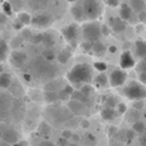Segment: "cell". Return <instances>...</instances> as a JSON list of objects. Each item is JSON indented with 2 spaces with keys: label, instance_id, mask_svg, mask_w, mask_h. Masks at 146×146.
<instances>
[{
  "label": "cell",
  "instance_id": "cell-1",
  "mask_svg": "<svg viewBox=\"0 0 146 146\" xmlns=\"http://www.w3.org/2000/svg\"><path fill=\"white\" fill-rule=\"evenodd\" d=\"M28 73H32L38 78H53L56 74V68L54 64L50 63V60H46L45 58L40 56L31 62Z\"/></svg>",
  "mask_w": 146,
  "mask_h": 146
},
{
  "label": "cell",
  "instance_id": "cell-2",
  "mask_svg": "<svg viewBox=\"0 0 146 146\" xmlns=\"http://www.w3.org/2000/svg\"><path fill=\"white\" fill-rule=\"evenodd\" d=\"M92 78V69L88 64L80 63L76 64L74 67L67 73V80L72 85H78V83H87Z\"/></svg>",
  "mask_w": 146,
  "mask_h": 146
},
{
  "label": "cell",
  "instance_id": "cell-3",
  "mask_svg": "<svg viewBox=\"0 0 146 146\" xmlns=\"http://www.w3.org/2000/svg\"><path fill=\"white\" fill-rule=\"evenodd\" d=\"M123 94L128 99L136 101V100H144L146 98V86L142 82L137 81H129L123 88Z\"/></svg>",
  "mask_w": 146,
  "mask_h": 146
},
{
  "label": "cell",
  "instance_id": "cell-4",
  "mask_svg": "<svg viewBox=\"0 0 146 146\" xmlns=\"http://www.w3.org/2000/svg\"><path fill=\"white\" fill-rule=\"evenodd\" d=\"M81 32H82V37L86 41H91V42L98 41L100 38V36H103L101 35V25L98 23L96 21L83 23Z\"/></svg>",
  "mask_w": 146,
  "mask_h": 146
},
{
  "label": "cell",
  "instance_id": "cell-5",
  "mask_svg": "<svg viewBox=\"0 0 146 146\" xmlns=\"http://www.w3.org/2000/svg\"><path fill=\"white\" fill-rule=\"evenodd\" d=\"M82 7L86 15V19L95 21L103 13V5H101L100 0H83Z\"/></svg>",
  "mask_w": 146,
  "mask_h": 146
},
{
  "label": "cell",
  "instance_id": "cell-6",
  "mask_svg": "<svg viewBox=\"0 0 146 146\" xmlns=\"http://www.w3.org/2000/svg\"><path fill=\"white\" fill-rule=\"evenodd\" d=\"M80 32H81V30H80V27H78V25H76V23H71V25H68L67 27H64L63 31H62L66 41L72 46V48H76V46H77Z\"/></svg>",
  "mask_w": 146,
  "mask_h": 146
},
{
  "label": "cell",
  "instance_id": "cell-7",
  "mask_svg": "<svg viewBox=\"0 0 146 146\" xmlns=\"http://www.w3.org/2000/svg\"><path fill=\"white\" fill-rule=\"evenodd\" d=\"M126 81H127V73L123 68L114 69V71L110 73V76H109V83H110V86H113V87H118V86L124 85Z\"/></svg>",
  "mask_w": 146,
  "mask_h": 146
},
{
  "label": "cell",
  "instance_id": "cell-8",
  "mask_svg": "<svg viewBox=\"0 0 146 146\" xmlns=\"http://www.w3.org/2000/svg\"><path fill=\"white\" fill-rule=\"evenodd\" d=\"M32 23L35 27H40V28H45L53 23V17L48 13H40V14L32 17Z\"/></svg>",
  "mask_w": 146,
  "mask_h": 146
},
{
  "label": "cell",
  "instance_id": "cell-9",
  "mask_svg": "<svg viewBox=\"0 0 146 146\" xmlns=\"http://www.w3.org/2000/svg\"><path fill=\"white\" fill-rule=\"evenodd\" d=\"M28 58L25 53L22 51H13L10 55V63L15 67V68H22L26 63H27Z\"/></svg>",
  "mask_w": 146,
  "mask_h": 146
},
{
  "label": "cell",
  "instance_id": "cell-10",
  "mask_svg": "<svg viewBox=\"0 0 146 146\" xmlns=\"http://www.w3.org/2000/svg\"><path fill=\"white\" fill-rule=\"evenodd\" d=\"M135 64H136L135 58L132 56V54L129 53V51H124V53L121 55V59H119V66H121L123 69L133 68Z\"/></svg>",
  "mask_w": 146,
  "mask_h": 146
},
{
  "label": "cell",
  "instance_id": "cell-11",
  "mask_svg": "<svg viewBox=\"0 0 146 146\" xmlns=\"http://www.w3.org/2000/svg\"><path fill=\"white\" fill-rule=\"evenodd\" d=\"M68 109L76 115H82L86 113V104L78 100H72L68 103Z\"/></svg>",
  "mask_w": 146,
  "mask_h": 146
},
{
  "label": "cell",
  "instance_id": "cell-12",
  "mask_svg": "<svg viewBox=\"0 0 146 146\" xmlns=\"http://www.w3.org/2000/svg\"><path fill=\"white\" fill-rule=\"evenodd\" d=\"M109 25L114 32H122L126 28V21L122 19L121 17H113L109 21Z\"/></svg>",
  "mask_w": 146,
  "mask_h": 146
},
{
  "label": "cell",
  "instance_id": "cell-13",
  "mask_svg": "<svg viewBox=\"0 0 146 146\" xmlns=\"http://www.w3.org/2000/svg\"><path fill=\"white\" fill-rule=\"evenodd\" d=\"M1 140H4L7 144L14 145L15 142H18V140H19V135H18V132L14 131V129H9V131H5L4 133H3Z\"/></svg>",
  "mask_w": 146,
  "mask_h": 146
},
{
  "label": "cell",
  "instance_id": "cell-14",
  "mask_svg": "<svg viewBox=\"0 0 146 146\" xmlns=\"http://www.w3.org/2000/svg\"><path fill=\"white\" fill-rule=\"evenodd\" d=\"M71 13L73 15L76 21H83L86 19V15H85V12H83V7L80 4H76L71 8Z\"/></svg>",
  "mask_w": 146,
  "mask_h": 146
},
{
  "label": "cell",
  "instance_id": "cell-15",
  "mask_svg": "<svg viewBox=\"0 0 146 146\" xmlns=\"http://www.w3.org/2000/svg\"><path fill=\"white\" fill-rule=\"evenodd\" d=\"M117 113L118 111L115 110L114 108H111V106H104L103 109H101V118L104 119V121H111V119L115 118Z\"/></svg>",
  "mask_w": 146,
  "mask_h": 146
},
{
  "label": "cell",
  "instance_id": "cell-16",
  "mask_svg": "<svg viewBox=\"0 0 146 146\" xmlns=\"http://www.w3.org/2000/svg\"><path fill=\"white\" fill-rule=\"evenodd\" d=\"M135 51H136V56L144 59L146 56V41L145 40H139L135 44Z\"/></svg>",
  "mask_w": 146,
  "mask_h": 146
},
{
  "label": "cell",
  "instance_id": "cell-17",
  "mask_svg": "<svg viewBox=\"0 0 146 146\" xmlns=\"http://www.w3.org/2000/svg\"><path fill=\"white\" fill-rule=\"evenodd\" d=\"M132 13H133V9L131 8V5H127V4H122L121 10H119V17L124 21H128L131 19L132 17Z\"/></svg>",
  "mask_w": 146,
  "mask_h": 146
},
{
  "label": "cell",
  "instance_id": "cell-18",
  "mask_svg": "<svg viewBox=\"0 0 146 146\" xmlns=\"http://www.w3.org/2000/svg\"><path fill=\"white\" fill-rule=\"evenodd\" d=\"M108 82H109V78L106 77V74L104 72H100V74H99L98 77L95 78V81H94L96 87H105V86L108 85Z\"/></svg>",
  "mask_w": 146,
  "mask_h": 146
},
{
  "label": "cell",
  "instance_id": "cell-19",
  "mask_svg": "<svg viewBox=\"0 0 146 146\" xmlns=\"http://www.w3.org/2000/svg\"><path fill=\"white\" fill-rule=\"evenodd\" d=\"M92 51L96 55H103L106 51V46L98 40V41H95V42H92Z\"/></svg>",
  "mask_w": 146,
  "mask_h": 146
},
{
  "label": "cell",
  "instance_id": "cell-20",
  "mask_svg": "<svg viewBox=\"0 0 146 146\" xmlns=\"http://www.w3.org/2000/svg\"><path fill=\"white\" fill-rule=\"evenodd\" d=\"M10 82H12V78H10L9 73H5V72L0 73V87H3V88L9 87Z\"/></svg>",
  "mask_w": 146,
  "mask_h": 146
},
{
  "label": "cell",
  "instance_id": "cell-21",
  "mask_svg": "<svg viewBox=\"0 0 146 146\" xmlns=\"http://www.w3.org/2000/svg\"><path fill=\"white\" fill-rule=\"evenodd\" d=\"M131 8L133 9V12L140 13L145 9V1L144 0H131Z\"/></svg>",
  "mask_w": 146,
  "mask_h": 146
},
{
  "label": "cell",
  "instance_id": "cell-22",
  "mask_svg": "<svg viewBox=\"0 0 146 146\" xmlns=\"http://www.w3.org/2000/svg\"><path fill=\"white\" fill-rule=\"evenodd\" d=\"M18 21H19L21 23H23L25 26H27L32 22V17H31V14L27 12H19L18 13Z\"/></svg>",
  "mask_w": 146,
  "mask_h": 146
},
{
  "label": "cell",
  "instance_id": "cell-23",
  "mask_svg": "<svg viewBox=\"0 0 146 146\" xmlns=\"http://www.w3.org/2000/svg\"><path fill=\"white\" fill-rule=\"evenodd\" d=\"M71 55H72V53H71V50H69V49H63V50L59 53V55H58V60L62 64H66L67 62L69 60Z\"/></svg>",
  "mask_w": 146,
  "mask_h": 146
},
{
  "label": "cell",
  "instance_id": "cell-24",
  "mask_svg": "<svg viewBox=\"0 0 146 146\" xmlns=\"http://www.w3.org/2000/svg\"><path fill=\"white\" fill-rule=\"evenodd\" d=\"M71 98L73 99V100L82 101V103H85V104H87V101H88V98H87V96H86L81 90H80V91H73L72 95H71Z\"/></svg>",
  "mask_w": 146,
  "mask_h": 146
},
{
  "label": "cell",
  "instance_id": "cell-25",
  "mask_svg": "<svg viewBox=\"0 0 146 146\" xmlns=\"http://www.w3.org/2000/svg\"><path fill=\"white\" fill-rule=\"evenodd\" d=\"M132 129H133L136 133H144V132H146V126H145V123L144 122H141V121H137V122H135L133 123V127H132Z\"/></svg>",
  "mask_w": 146,
  "mask_h": 146
},
{
  "label": "cell",
  "instance_id": "cell-26",
  "mask_svg": "<svg viewBox=\"0 0 146 146\" xmlns=\"http://www.w3.org/2000/svg\"><path fill=\"white\" fill-rule=\"evenodd\" d=\"M44 96H45V100L48 101V103H55V101L59 100V95L55 94L54 91H46Z\"/></svg>",
  "mask_w": 146,
  "mask_h": 146
},
{
  "label": "cell",
  "instance_id": "cell-27",
  "mask_svg": "<svg viewBox=\"0 0 146 146\" xmlns=\"http://www.w3.org/2000/svg\"><path fill=\"white\" fill-rule=\"evenodd\" d=\"M7 54H8V44L4 40H0V62L4 60Z\"/></svg>",
  "mask_w": 146,
  "mask_h": 146
},
{
  "label": "cell",
  "instance_id": "cell-28",
  "mask_svg": "<svg viewBox=\"0 0 146 146\" xmlns=\"http://www.w3.org/2000/svg\"><path fill=\"white\" fill-rule=\"evenodd\" d=\"M42 44L46 46V48H50V46H53L54 44H55V40H54V37L50 35V33H45L42 37Z\"/></svg>",
  "mask_w": 146,
  "mask_h": 146
},
{
  "label": "cell",
  "instance_id": "cell-29",
  "mask_svg": "<svg viewBox=\"0 0 146 146\" xmlns=\"http://www.w3.org/2000/svg\"><path fill=\"white\" fill-rule=\"evenodd\" d=\"M41 56H42V58H45L46 60H50V62L55 59V54H54V51L50 50V48H46L45 50L41 53Z\"/></svg>",
  "mask_w": 146,
  "mask_h": 146
},
{
  "label": "cell",
  "instance_id": "cell-30",
  "mask_svg": "<svg viewBox=\"0 0 146 146\" xmlns=\"http://www.w3.org/2000/svg\"><path fill=\"white\" fill-rule=\"evenodd\" d=\"M42 37H44L42 33H35V35L32 33V36H31L30 41H31L32 44H35V45H37V44L42 42Z\"/></svg>",
  "mask_w": 146,
  "mask_h": 146
},
{
  "label": "cell",
  "instance_id": "cell-31",
  "mask_svg": "<svg viewBox=\"0 0 146 146\" xmlns=\"http://www.w3.org/2000/svg\"><path fill=\"white\" fill-rule=\"evenodd\" d=\"M3 12H4L7 15H12V13H13L12 3H9V1L3 3Z\"/></svg>",
  "mask_w": 146,
  "mask_h": 146
},
{
  "label": "cell",
  "instance_id": "cell-32",
  "mask_svg": "<svg viewBox=\"0 0 146 146\" xmlns=\"http://www.w3.org/2000/svg\"><path fill=\"white\" fill-rule=\"evenodd\" d=\"M38 129H40L41 133H45V135L50 133V131H51L50 126H49L46 122H42V123H40V126H38Z\"/></svg>",
  "mask_w": 146,
  "mask_h": 146
},
{
  "label": "cell",
  "instance_id": "cell-33",
  "mask_svg": "<svg viewBox=\"0 0 146 146\" xmlns=\"http://www.w3.org/2000/svg\"><path fill=\"white\" fill-rule=\"evenodd\" d=\"M94 67H95V69H98L99 72H105L106 71V63H104V62H95L94 63Z\"/></svg>",
  "mask_w": 146,
  "mask_h": 146
},
{
  "label": "cell",
  "instance_id": "cell-34",
  "mask_svg": "<svg viewBox=\"0 0 146 146\" xmlns=\"http://www.w3.org/2000/svg\"><path fill=\"white\" fill-rule=\"evenodd\" d=\"M81 46H82L83 51H92V42L91 41H83L82 44H81Z\"/></svg>",
  "mask_w": 146,
  "mask_h": 146
},
{
  "label": "cell",
  "instance_id": "cell-35",
  "mask_svg": "<svg viewBox=\"0 0 146 146\" xmlns=\"http://www.w3.org/2000/svg\"><path fill=\"white\" fill-rule=\"evenodd\" d=\"M59 100H68L69 98H71V95L69 94H67V91L64 90V88H62L60 91H59Z\"/></svg>",
  "mask_w": 146,
  "mask_h": 146
},
{
  "label": "cell",
  "instance_id": "cell-36",
  "mask_svg": "<svg viewBox=\"0 0 146 146\" xmlns=\"http://www.w3.org/2000/svg\"><path fill=\"white\" fill-rule=\"evenodd\" d=\"M117 104H118V103L114 100V98H106L105 99V106H111V108H115Z\"/></svg>",
  "mask_w": 146,
  "mask_h": 146
},
{
  "label": "cell",
  "instance_id": "cell-37",
  "mask_svg": "<svg viewBox=\"0 0 146 146\" xmlns=\"http://www.w3.org/2000/svg\"><path fill=\"white\" fill-rule=\"evenodd\" d=\"M117 111H118V113H121V114L127 113V106H126V104H123V103L117 104Z\"/></svg>",
  "mask_w": 146,
  "mask_h": 146
},
{
  "label": "cell",
  "instance_id": "cell-38",
  "mask_svg": "<svg viewBox=\"0 0 146 146\" xmlns=\"http://www.w3.org/2000/svg\"><path fill=\"white\" fill-rule=\"evenodd\" d=\"M81 91H82V92L88 98V96H90V94L92 92V87H91L90 85H85L83 87H81Z\"/></svg>",
  "mask_w": 146,
  "mask_h": 146
},
{
  "label": "cell",
  "instance_id": "cell-39",
  "mask_svg": "<svg viewBox=\"0 0 146 146\" xmlns=\"http://www.w3.org/2000/svg\"><path fill=\"white\" fill-rule=\"evenodd\" d=\"M7 22H8V15L5 14L4 12H1V13H0V26L5 25Z\"/></svg>",
  "mask_w": 146,
  "mask_h": 146
},
{
  "label": "cell",
  "instance_id": "cell-40",
  "mask_svg": "<svg viewBox=\"0 0 146 146\" xmlns=\"http://www.w3.org/2000/svg\"><path fill=\"white\" fill-rule=\"evenodd\" d=\"M137 68H139L140 73H141V72H146V62L144 60V59H141V62H140V64L137 66Z\"/></svg>",
  "mask_w": 146,
  "mask_h": 146
},
{
  "label": "cell",
  "instance_id": "cell-41",
  "mask_svg": "<svg viewBox=\"0 0 146 146\" xmlns=\"http://www.w3.org/2000/svg\"><path fill=\"white\" fill-rule=\"evenodd\" d=\"M105 3L109 5V7H113V8L118 7V4H119L118 0H105Z\"/></svg>",
  "mask_w": 146,
  "mask_h": 146
},
{
  "label": "cell",
  "instance_id": "cell-42",
  "mask_svg": "<svg viewBox=\"0 0 146 146\" xmlns=\"http://www.w3.org/2000/svg\"><path fill=\"white\" fill-rule=\"evenodd\" d=\"M37 146H56V145L54 144V142H51V141H48V140H45V141H41Z\"/></svg>",
  "mask_w": 146,
  "mask_h": 146
},
{
  "label": "cell",
  "instance_id": "cell-43",
  "mask_svg": "<svg viewBox=\"0 0 146 146\" xmlns=\"http://www.w3.org/2000/svg\"><path fill=\"white\" fill-rule=\"evenodd\" d=\"M133 106L136 109H142V106H144V100H136Z\"/></svg>",
  "mask_w": 146,
  "mask_h": 146
},
{
  "label": "cell",
  "instance_id": "cell-44",
  "mask_svg": "<svg viewBox=\"0 0 146 146\" xmlns=\"http://www.w3.org/2000/svg\"><path fill=\"white\" fill-rule=\"evenodd\" d=\"M139 77H140V78H139L140 82H142V83H144V85L146 86V72H141Z\"/></svg>",
  "mask_w": 146,
  "mask_h": 146
},
{
  "label": "cell",
  "instance_id": "cell-45",
  "mask_svg": "<svg viewBox=\"0 0 146 146\" xmlns=\"http://www.w3.org/2000/svg\"><path fill=\"white\" fill-rule=\"evenodd\" d=\"M62 135H63V137H64V139H67V140L71 139V137H72V132H71V131H68V129L63 131V133H62Z\"/></svg>",
  "mask_w": 146,
  "mask_h": 146
},
{
  "label": "cell",
  "instance_id": "cell-46",
  "mask_svg": "<svg viewBox=\"0 0 146 146\" xmlns=\"http://www.w3.org/2000/svg\"><path fill=\"white\" fill-rule=\"evenodd\" d=\"M137 14H139V19L141 21V22H144V21L146 19V12H144V10L140 12V13H137Z\"/></svg>",
  "mask_w": 146,
  "mask_h": 146
},
{
  "label": "cell",
  "instance_id": "cell-47",
  "mask_svg": "<svg viewBox=\"0 0 146 146\" xmlns=\"http://www.w3.org/2000/svg\"><path fill=\"white\" fill-rule=\"evenodd\" d=\"M101 35H104V36L109 35V28L106 26H101Z\"/></svg>",
  "mask_w": 146,
  "mask_h": 146
},
{
  "label": "cell",
  "instance_id": "cell-48",
  "mask_svg": "<svg viewBox=\"0 0 146 146\" xmlns=\"http://www.w3.org/2000/svg\"><path fill=\"white\" fill-rule=\"evenodd\" d=\"M140 142H141V145H142V146H146V133H145V132L142 133L141 139H140Z\"/></svg>",
  "mask_w": 146,
  "mask_h": 146
},
{
  "label": "cell",
  "instance_id": "cell-49",
  "mask_svg": "<svg viewBox=\"0 0 146 146\" xmlns=\"http://www.w3.org/2000/svg\"><path fill=\"white\" fill-rule=\"evenodd\" d=\"M66 144H67V139H64V137L59 139V141H58V146H64Z\"/></svg>",
  "mask_w": 146,
  "mask_h": 146
},
{
  "label": "cell",
  "instance_id": "cell-50",
  "mask_svg": "<svg viewBox=\"0 0 146 146\" xmlns=\"http://www.w3.org/2000/svg\"><path fill=\"white\" fill-rule=\"evenodd\" d=\"M23 26H25V25H23V23H21L19 21H18V22H15V23H14V28H15V30H21V28H22Z\"/></svg>",
  "mask_w": 146,
  "mask_h": 146
},
{
  "label": "cell",
  "instance_id": "cell-51",
  "mask_svg": "<svg viewBox=\"0 0 146 146\" xmlns=\"http://www.w3.org/2000/svg\"><path fill=\"white\" fill-rule=\"evenodd\" d=\"M64 90H66V91H67V94H69V95H72V92L74 91V90H73L72 86H66V87H64Z\"/></svg>",
  "mask_w": 146,
  "mask_h": 146
},
{
  "label": "cell",
  "instance_id": "cell-52",
  "mask_svg": "<svg viewBox=\"0 0 146 146\" xmlns=\"http://www.w3.org/2000/svg\"><path fill=\"white\" fill-rule=\"evenodd\" d=\"M23 36H25V38H28V40H30L31 36H32V33L28 32V31H25V32H23Z\"/></svg>",
  "mask_w": 146,
  "mask_h": 146
},
{
  "label": "cell",
  "instance_id": "cell-53",
  "mask_svg": "<svg viewBox=\"0 0 146 146\" xmlns=\"http://www.w3.org/2000/svg\"><path fill=\"white\" fill-rule=\"evenodd\" d=\"M71 139H72V142H77L78 140H80V137H78L77 135H72V137H71Z\"/></svg>",
  "mask_w": 146,
  "mask_h": 146
},
{
  "label": "cell",
  "instance_id": "cell-54",
  "mask_svg": "<svg viewBox=\"0 0 146 146\" xmlns=\"http://www.w3.org/2000/svg\"><path fill=\"white\" fill-rule=\"evenodd\" d=\"M32 1H37V4L40 5V4H42V3H48V1H50V0H32Z\"/></svg>",
  "mask_w": 146,
  "mask_h": 146
},
{
  "label": "cell",
  "instance_id": "cell-55",
  "mask_svg": "<svg viewBox=\"0 0 146 146\" xmlns=\"http://www.w3.org/2000/svg\"><path fill=\"white\" fill-rule=\"evenodd\" d=\"M81 124H82L83 128H87V127H88V122L87 121H82V123H81Z\"/></svg>",
  "mask_w": 146,
  "mask_h": 146
},
{
  "label": "cell",
  "instance_id": "cell-56",
  "mask_svg": "<svg viewBox=\"0 0 146 146\" xmlns=\"http://www.w3.org/2000/svg\"><path fill=\"white\" fill-rule=\"evenodd\" d=\"M108 50L110 51V53H115V51H117V48H115V46H110Z\"/></svg>",
  "mask_w": 146,
  "mask_h": 146
},
{
  "label": "cell",
  "instance_id": "cell-57",
  "mask_svg": "<svg viewBox=\"0 0 146 146\" xmlns=\"http://www.w3.org/2000/svg\"><path fill=\"white\" fill-rule=\"evenodd\" d=\"M64 146H78V145L76 144V142H71V144H66Z\"/></svg>",
  "mask_w": 146,
  "mask_h": 146
},
{
  "label": "cell",
  "instance_id": "cell-58",
  "mask_svg": "<svg viewBox=\"0 0 146 146\" xmlns=\"http://www.w3.org/2000/svg\"><path fill=\"white\" fill-rule=\"evenodd\" d=\"M14 146H26V144H23V142H21V144H17V142H15Z\"/></svg>",
  "mask_w": 146,
  "mask_h": 146
},
{
  "label": "cell",
  "instance_id": "cell-59",
  "mask_svg": "<svg viewBox=\"0 0 146 146\" xmlns=\"http://www.w3.org/2000/svg\"><path fill=\"white\" fill-rule=\"evenodd\" d=\"M67 1H69V3H76L77 0H67Z\"/></svg>",
  "mask_w": 146,
  "mask_h": 146
},
{
  "label": "cell",
  "instance_id": "cell-60",
  "mask_svg": "<svg viewBox=\"0 0 146 146\" xmlns=\"http://www.w3.org/2000/svg\"><path fill=\"white\" fill-rule=\"evenodd\" d=\"M1 137H3V133H1V132H0V140H1Z\"/></svg>",
  "mask_w": 146,
  "mask_h": 146
},
{
  "label": "cell",
  "instance_id": "cell-61",
  "mask_svg": "<svg viewBox=\"0 0 146 146\" xmlns=\"http://www.w3.org/2000/svg\"><path fill=\"white\" fill-rule=\"evenodd\" d=\"M3 71V68H1V67H0V72H1Z\"/></svg>",
  "mask_w": 146,
  "mask_h": 146
},
{
  "label": "cell",
  "instance_id": "cell-62",
  "mask_svg": "<svg viewBox=\"0 0 146 146\" xmlns=\"http://www.w3.org/2000/svg\"><path fill=\"white\" fill-rule=\"evenodd\" d=\"M144 60H145V62H146V56H145V58H144Z\"/></svg>",
  "mask_w": 146,
  "mask_h": 146
}]
</instances>
